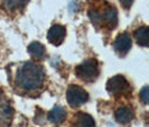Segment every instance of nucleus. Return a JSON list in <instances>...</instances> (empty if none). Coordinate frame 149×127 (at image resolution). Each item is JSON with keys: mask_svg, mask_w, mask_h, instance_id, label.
Returning <instances> with one entry per match:
<instances>
[{"mask_svg": "<svg viewBox=\"0 0 149 127\" xmlns=\"http://www.w3.org/2000/svg\"><path fill=\"white\" fill-rule=\"evenodd\" d=\"M88 15L92 25L97 30L111 32L118 24V13L114 6L105 0H94L91 2Z\"/></svg>", "mask_w": 149, "mask_h": 127, "instance_id": "2", "label": "nucleus"}, {"mask_svg": "<svg viewBox=\"0 0 149 127\" xmlns=\"http://www.w3.org/2000/svg\"><path fill=\"white\" fill-rule=\"evenodd\" d=\"M139 97L141 99V101L143 104H148L149 101V97H148V87L146 86V87H143L141 90H140V93H139Z\"/></svg>", "mask_w": 149, "mask_h": 127, "instance_id": "15", "label": "nucleus"}, {"mask_svg": "<svg viewBox=\"0 0 149 127\" xmlns=\"http://www.w3.org/2000/svg\"><path fill=\"white\" fill-rule=\"evenodd\" d=\"M75 73H76V76L84 82H93L100 73L99 63L95 59L85 60L76 67Z\"/></svg>", "mask_w": 149, "mask_h": 127, "instance_id": "4", "label": "nucleus"}, {"mask_svg": "<svg viewBox=\"0 0 149 127\" xmlns=\"http://www.w3.org/2000/svg\"><path fill=\"white\" fill-rule=\"evenodd\" d=\"M10 82L14 89L24 96L36 97L46 83L44 67L34 62H22L15 67L14 72H9Z\"/></svg>", "mask_w": 149, "mask_h": 127, "instance_id": "1", "label": "nucleus"}, {"mask_svg": "<svg viewBox=\"0 0 149 127\" xmlns=\"http://www.w3.org/2000/svg\"><path fill=\"white\" fill-rule=\"evenodd\" d=\"M66 35V29L62 25H54L47 32V39L49 43L55 46H58L63 43Z\"/></svg>", "mask_w": 149, "mask_h": 127, "instance_id": "8", "label": "nucleus"}, {"mask_svg": "<svg viewBox=\"0 0 149 127\" xmlns=\"http://www.w3.org/2000/svg\"><path fill=\"white\" fill-rule=\"evenodd\" d=\"M14 110L8 98L0 91V127H9L13 120Z\"/></svg>", "mask_w": 149, "mask_h": 127, "instance_id": "6", "label": "nucleus"}, {"mask_svg": "<svg viewBox=\"0 0 149 127\" xmlns=\"http://www.w3.org/2000/svg\"><path fill=\"white\" fill-rule=\"evenodd\" d=\"M134 36L136 38L138 45L148 46V27L147 26H141L138 29L134 30Z\"/></svg>", "mask_w": 149, "mask_h": 127, "instance_id": "14", "label": "nucleus"}, {"mask_svg": "<svg viewBox=\"0 0 149 127\" xmlns=\"http://www.w3.org/2000/svg\"><path fill=\"white\" fill-rule=\"evenodd\" d=\"M120 4H121V6L123 8L129 9V8L131 7V5L134 4V0H120Z\"/></svg>", "mask_w": 149, "mask_h": 127, "instance_id": "16", "label": "nucleus"}, {"mask_svg": "<svg viewBox=\"0 0 149 127\" xmlns=\"http://www.w3.org/2000/svg\"><path fill=\"white\" fill-rule=\"evenodd\" d=\"M131 45H132V42H131L130 35L128 33H122L116 38V41L113 43V47H114V51L119 55L125 56L131 48Z\"/></svg>", "mask_w": 149, "mask_h": 127, "instance_id": "7", "label": "nucleus"}, {"mask_svg": "<svg viewBox=\"0 0 149 127\" xmlns=\"http://www.w3.org/2000/svg\"><path fill=\"white\" fill-rule=\"evenodd\" d=\"M28 53L34 60H44L46 56V50H45L44 45L38 43V42H33L28 46Z\"/></svg>", "mask_w": 149, "mask_h": 127, "instance_id": "13", "label": "nucleus"}, {"mask_svg": "<svg viewBox=\"0 0 149 127\" xmlns=\"http://www.w3.org/2000/svg\"><path fill=\"white\" fill-rule=\"evenodd\" d=\"M107 90L110 93V96L116 98L129 97L132 92L130 83L122 75H116L111 78L107 83Z\"/></svg>", "mask_w": 149, "mask_h": 127, "instance_id": "3", "label": "nucleus"}, {"mask_svg": "<svg viewBox=\"0 0 149 127\" xmlns=\"http://www.w3.org/2000/svg\"><path fill=\"white\" fill-rule=\"evenodd\" d=\"M72 124L75 127H95V121L93 119V117L85 112L75 114Z\"/></svg>", "mask_w": 149, "mask_h": 127, "instance_id": "11", "label": "nucleus"}, {"mask_svg": "<svg viewBox=\"0 0 149 127\" xmlns=\"http://www.w3.org/2000/svg\"><path fill=\"white\" fill-rule=\"evenodd\" d=\"M29 0H0V8L8 14H16L22 11Z\"/></svg>", "mask_w": 149, "mask_h": 127, "instance_id": "9", "label": "nucleus"}, {"mask_svg": "<svg viewBox=\"0 0 149 127\" xmlns=\"http://www.w3.org/2000/svg\"><path fill=\"white\" fill-rule=\"evenodd\" d=\"M66 118V112L63 107L61 106H56L54 107L51 112H48V120L52 123V124H62Z\"/></svg>", "mask_w": 149, "mask_h": 127, "instance_id": "12", "label": "nucleus"}, {"mask_svg": "<svg viewBox=\"0 0 149 127\" xmlns=\"http://www.w3.org/2000/svg\"><path fill=\"white\" fill-rule=\"evenodd\" d=\"M134 112L132 109V107L130 106H122L119 107L116 112H114V118L116 120L125 125V124H129L131 120L134 119Z\"/></svg>", "mask_w": 149, "mask_h": 127, "instance_id": "10", "label": "nucleus"}, {"mask_svg": "<svg viewBox=\"0 0 149 127\" xmlns=\"http://www.w3.org/2000/svg\"><path fill=\"white\" fill-rule=\"evenodd\" d=\"M66 100L71 107L76 108L89 100V95L83 88L72 84L66 90Z\"/></svg>", "mask_w": 149, "mask_h": 127, "instance_id": "5", "label": "nucleus"}]
</instances>
